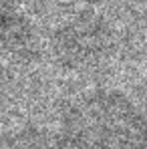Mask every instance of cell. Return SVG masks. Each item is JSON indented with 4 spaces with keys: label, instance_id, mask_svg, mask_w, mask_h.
<instances>
[{
    "label": "cell",
    "instance_id": "obj_1",
    "mask_svg": "<svg viewBox=\"0 0 147 149\" xmlns=\"http://www.w3.org/2000/svg\"><path fill=\"white\" fill-rule=\"evenodd\" d=\"M61 149H147V123L119 93L99 91L77 101L63 119Z\"/></svg>",
    "mask_w": 147,
    "mask_h": 149
},
{
    "label": "cell",
    "instance_id": "obj_2",
    "mask_svg": "<svg viewBox=\"0 0 147 149\" xmlns=\"http://www.w3.org/2000/svg\"><path fill=\"white\" fill-rule=\"evenodd\" d=\"M105 45L103 22L95 16H81L65 26L54 40L56 54L67 65H81L93 58Z\"/></svg>",
    "mask_w": 147,
    "mask_h": 149
},
{
    "label": "cell",
    "instance_id": "obj_3",
    "mask_svg": "<svg viewBox=\"0 0 147 149\" xmlns=\"http://www.w3.org/2000/svg\"><path fill=\"white\" fill-rule=\"evenodd\" d=\"M0 149H6V147H4V145H0Z\"/></svg>",
    "mask_w": 147,
    "mask_h": 149
}]
</instances>
